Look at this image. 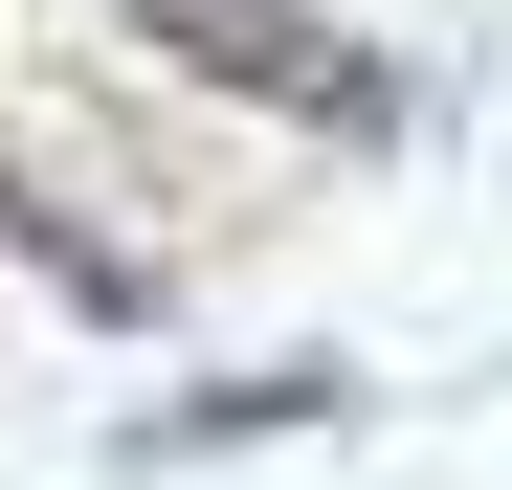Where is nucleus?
Instances as JSON below:
<instances>
[{
	"label": "nucleus",
	"instance_id": "nucleus-2",
	"mask_svg": "<svg viewBox=\"0 0 512 490\" xmlns=\"http://www.w3.org/2000/svg\"><path fill=\"white\" fill-rule=\"evenodd\" d=\"M0 245H23L45 290H90V312H134V245H90V223H67V201H23V179H0Z\"/></svg>",
	"mask_w": 512,
	"mask_h": 490
},
{
	"label": "nucleus",
	"instance_id": "nucleus-1",
	"mask_svg": "<svg viewBox=\"0 0 512 490\" xmlns=\"http://www.w3.org/2000/svg\"><path fill=\"white\" fill-rule=\"evenodd\" d=\"M156 45L223 67V90H268V112H312V134H401V90L312 23V0H156Z\"/></svg>",
	"mask_w": 512,
	"mask_h": 490
}]
</instances>
